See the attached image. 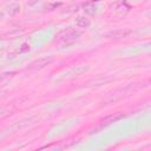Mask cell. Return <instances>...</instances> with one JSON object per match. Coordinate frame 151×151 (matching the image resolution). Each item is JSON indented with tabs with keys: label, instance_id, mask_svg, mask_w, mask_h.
Here are the masks:
<instances>
[{
	"label": "cell",
	"instance_id": "cell-1",
	"mask_svg": "<svg viewBox=\"0 0 151 151\" xmlns=\"http://www.w3.org/2000/svg\"><path fill=\"white\" fill-rule=\"evenodd\" d=\"M80 37V32L72 28V27H67L65 29H61L60 32H58L55 34V40L59 41V42H71V41H74L76 39H78Z\"/></svg>",
	"mask_w": 151,
	"mask_h": 151
},
{
	"label": "cell",
	"instance_id": "cell-6",
	"mask_svg": "<svg viewBox=\"0 0 151 151\" xmlns=\"http://www.w3.org/2000/svg\"><path fill=\"white\" fill-rule=\"evenodd\" d=\"M28 50H29V46H28L27 44H24V45L21 46V48H20L19 52H26V51H28Z\"/></svg>",
	"mask_w": 151,
	"mask_h": 151
},
{
	"label": "cell",
	"instance_id": "cell-3",
	"mask_svg": "<svg viewBox=\"0 0 151 151\" xmlns=\"http://www.w3.org/2000/svg\"><path fill=\"white\" fill-rule=\"evenodd\" d=\"M124 117H125V114H123V113H113V114H110V116H107L106 118H104L100 124H101L103 126H104V125H109V124H111V123H114V122H117V120L124 118Z\"/></svg>",
	"mask_w": 151,
	"mask_h": 151
},
{
	"label": "cell",
	"instance_id": "cell-2",
	"mask_svg": "<svg viewBox=\"0 0 151 151\" xmlns=\"http://www.w3.org/2000/svg\"><path fill=\"white\" fill-rule=\"evenodd\" d=\"M51 61H53V58H41V59H38V60L33 61V63L28 66V70H38V68H42L44 66H46V65L50 64Z\"/></svg>",
	"mask_w": 151,
	"mask_h": 151
},
{
	"label": "cell",
	"instance_id": "cell-4",
	"mask_svg": "<svg viewBox=\"0 0 151 151\" xmlns=\"http://www.w3.org/2000/svg\"><path fill=\"white\" fill-rule=\"evenodd\" d=\"M90 24H91L90 19H87V18H85V17H79V18H77V20H76V25H77L78 27H81V28L88 27Z\"/></svg>",
	"mask_w": 151,
	"mask_h": 151
},
{
	"label": "cell",
	"instance_id": "cell-5",
	"mask_svg": "<svg viewBox=\"0 0 151 151\" xmlns=\"http://www.w3.org/2000/svg\"><path fill=\"white\" fill-rule=\"evenodd\" d=\"M130 33V31H117V32H113V33H111L110 35L111 37H113V38H124L125 35H127Z\"/></svg>",
	"mask_w": 151,
	"mask_h": 151
}]
</instances>
